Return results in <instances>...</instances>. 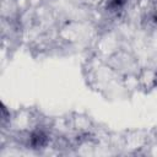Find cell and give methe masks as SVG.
Wrapping results in <instances>:
<instances>
[{
	"label": "cell",
	"instance_id": "cell-1",
	"mask_svg": "<svg viewBox=\"0 0 157 157\" xmlns=\"http://www.w3.org/2000/svg\"><path fill=\"white\" fill-rule=\"evenodd\" d=\"M47 142V136L42 131H36L31 135V145L34 147H42Z\"/></svg>",
	"mask_w": 157,
	"mask_h": 157
}]
</instances>
